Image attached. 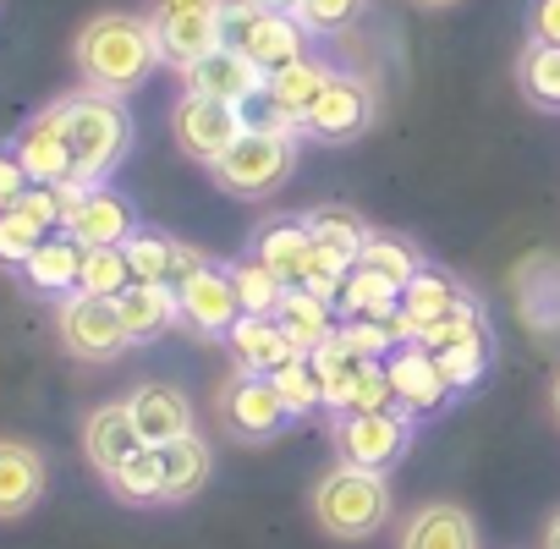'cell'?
Listing matches in <instances>:
<instances>
[{"mask_svg": "<svg viewBox=\"0 0 560 549\" xmlns=\"http://www.w3.org/2000/svg\"><path fill=\"white\" fill-rule=\"evenodd\" d=\"M78 72L89 89L100 94H132L149 83V72L160 67V45H154V23L149 17H127V12H105L94 23H83L78 45Z\"/></svg>", "mask_w": 560, "mask_h": 549, "instance_id": "1", "label": "cell"}, {"mask_svg": "<svg viewBox=\"0 0 560 549\" xmlns=\"http://www.w3.org/2000/svg\"><path fill=\"white\" fill-rule=\"evenodd\" d=\"M61 116H67V143H72V187H100L132 149V121L121 100L83 89L61 100Z\"/></svg>", "mask_w": 560, "mask_h": 549, "instance_id": "2", "label": "cell"}, {"mask_svg": "<svg viewBox=\"0 0 560 549\" xmlns=\"http://www.w3.org/2000/svg\"><path fill=\"white\" fill-rule=\"evenodd\" d=\"M308 505H314V522H319L330 538L363 544V538H374V533L390 522V478L374 472V467L336 462V467L314 483Z\"/></svg>", "mask_w": 560, "mask_h": 549, "instance_id": "3", "label": "cell"}, {"mask_svg": "<svg viewBox=\"0 0 560 549\" xmlns=\"http://www.w3.org/2000/svg\"><path fill=\"white\" fill-rule=\"evenodd\" d=\"M209 171H214V182H220L231 198H269V192L287 187L292 171H298V138L242 127V138H236Z\"/></svg>", "mask_w": 560, "mask_h": 549, "instance_id": "4", "label": "cell"}, {"mask_svg": "<svg viewBox=\"0 0 560 549\" xmlns=\"http://www.w3.org/2000/svg\"><path fill=\"white\" fill-rule=\"evenodd\" d=\"M220 28H225V45L236 56H247L253 67H264V72H280V67L303 61V23L298 17L258 12V7L231 0V7L220 12Z\"/></svg>", "mask_w": 560, "mask_h": 549, "instance_id": "5", "label": "cell"}, {"mask_svg": "<svg viewBox=\"0 0 560 549\" xmlns=\"http://www.w3.org/2000/svg\"><path fill=\"white\" fill-rule=\"evenodd\" d=\"M56 330H61V347H67L72 358H83V363H116V358L132 347L116 297L67 292V297H61V314H56Z\"/></svg>", "mask_w": 560, "mask_h": 549, "instance_id": "6", "label": "cell"}, {"mask_svg": "<svg viewBox=\"0 0 560 549\" xmlns=\"http://www.w3.org/2000/svg\"><path fill=\"white\" fill-rule=\"evenodd\" d=\"M214 412H220L225 434H236V440H247V445L275 440L280 429H287V418H292L287 401H280V390H275V379H269V374H247V369H236V374L220 385Z\"/></svg>", "mask_w": 560, "mask_h": 549, "instance_id": "7", "label": "cell"}, {"mask_svg": "<svg viewBox=\"0 0 560 549\" xmlns=\"http://www.w3.org/2000/svg\"><path fill=\"white\" fill-rule=\"evenodd\" d=\"M61 231L78 242V247H127V236L138 231V214L121 192L110 187H61Z\"/></svg>", "mask_w": 560, "mask_h": 549, "instance_id": "8", "label": "cell"}, {"mask_svg": "<svg viewBox=\"0 0 560 549\" xmlns=\"http://www.w3.org/2000/svg\"><path fill=\"white\" fill-rule=\"evenodd\" d=\"M407 445H412V418L401 407H390V412H341V423H336V451L352 467L385 472L407 456Z\"/></svg>", "mask_w": 560, "mask_h": 549, "instance_id": "9", "label": "cell"}, {"mask_svg": "<svg viewBox=\"0 0 560 549\" xmlns=\"http://www.w3.org/2000/svg\"><path fill=\"white\" fill-rule=\"evenodd\" d=\"M171 138H176V149L187 160L214 165L242 138V110L236 105H220V100H203V94H182L176 110H171Z\"/></svg>", "mask_w": 560, "mask_h": 549, "instance_id": "10", "label": "cell"}, {"mask_svg": "<svg viewBox=\"0 0 560 549\" xmlns=\"http://www.w3.org/2000/svg\"><path fill=\"white\" fill-rule=\"evenodd\" d=\"M369 121H374V89L352 72H330L325 94L303 116V132L319 138V143H352Z\"/></svg>", "mask_w": 560, "mask_h": 549, "instance_id": "11", "label": "cell"}, {"mask_svg": "<svg viewBox=\"0 0 560 549\" xmlns=\"http://www.w3.org/2000/svg\"><path fill=\"white\" fill-rule=\"evenodd\" d=\"M176 308H182V325L198 330V336H225L236 319H242V303H236V287H231V269H192L187 281L176 287Z\"/></svg>", "mask_w": 560, "mask_h": 549, "instance_id": "12", "label": "cell"}, {"mask_svg": "<svg viewBox=\"0 0 560 549\" xmlns=\"http://www.w3.org/2000/svg\"><path fill=\"white\" fill-rule=\"evenodd\" d=\"M61 214H67L61 187H28V192L18 198V209L0 214V264H12V269L28 264L34 247L61 225Z\"/></svg>", "mask_w": 560, "mask_h": 549, "instance_id": "13", "label": "cell"}, {"mask_svg": "<svg viewBox=\"0 0 560 549\" xmlns=\"http://www.w3.org/2000/svg\"><path fill=\"white\" fill-rule=\"evenodd\" d=\"M225 12V7H220ZM220 12H171V17H149L154 23V45H160V67L192 72L198 61H209L225 45Z\"/></svg>", "mask_w": 560, "mask_h": 549, "instance_id": "14", "label": "cell"}, {"mask_svg": "<svg viewBox=\"0 0 560 549\" xmlns=\"http://www.w3.org/2000/svg\"><path fill=\"white\" fill-rule=\"evenodd\" d=\"M18 165L28 171L34 187H67L72 182V143H67V116L61 105H50L45 116H34L18 138Z\"/></svg>", "mask_w": 560, "mask_h": 549, "instance_id": "15", "label": "cell"}, {"mask_svg": "<svg viewBox=\"0 0 560 549\" xmlns=\"http://www.w3.org/2000/svg\"><path fill=\"white\" fill-rule=\"evenodd\" d=\"M187 78V94H203V100H220V105H253L264 89H269V72L264 67H253L247 56H236L231 45H220L209 61H198L192 72H182Z\"/></svg>", "mask_w": 560, "mask_h": 549, "instance_id": "16", "label": "cell"}, {"mask_svg": "<svg viewBox=\"0 0 560 549\" xmlns=\"http://www.w3.org/2000/svg\"><path fill=\"white\" fill-rule=\"evenodd\" d=\"M396 549H483L478 522L456 500H429L396 527Z\"/></svg>", "mask_w": 560, "mask_h": 549, "instance_id": "17", "label": "cell"}, {"mask_svg": "<svg viewBox=\"0 0 560 549\" xmlns=\"http://www.w3.org/2000/svg\"><path fill=\"white\" fill-rule=\"evenodd\" d=\"M390 390H396V407L401 412H434L445 407L451 396V379L440 374V358L418 341H401V352H390Z\"/></svg>", "mask_w": 560, "mask_h": 549, "instance_id": "18", "label": "cell"}, {"mask_svg": "<svg viewBox=\"0 0 560 549\" xmlns=\"http://www.w3.org/2000/svg\"><path fill=\"white\" fill-rule=\"evenodd\" d=\"M138 451H143V434H138L127 401H105V407H94V412L83 418V456H89V467H94L100 478H110V472H116L127 456H138Z\"/></svg>", "mask_w": 560, "mask_h": 549, "instance_id": "19", "label": "cell"}, {"mask_svg": "<svg viewBox=\"0 0 560 549\" xmlns=\"http://www.w3.org/2000/svg\"><path fill=\"white\" fill-rule=\"evenodd\" d=\"M467 297H462V287L451 281V274H440V269H418L412 281L401 287V314H396V336L401 341H418L429 325H440L445 314H456Z\"/></svg>", "mask_w": 560, "mask_h": 549, "instance_id": "20", "label": "cell"}, {"mask_svg": "<svg viewBox=\"0 0 560 549\" xmlns=\"http://www.w3.org/2000/svg\"><path fill=\"white\" fill-rule=\"evenodd\" d=\"M127 412H132L143 445H154V451L182 440V434H192V401L176 385H138L127 396Z\"/></svg>", "mask_w": 560, "mask_h": 549, "instance_id": "21", "label": "cell"}, {"mask_svg": "<svg viewBox=\"0 0 560 549\" xmlns=\"http://www.w3.org/2000/svg\"><path fill=\"white\" fill-rule=\"evenodd\" d=\"M45 500V456L28 440H0V522H18Z\"/></svg>", "mask_w": 560, "mask_h": 549, "instance_id": "22", "label": "cell"}, {"mask_svg": "<svg viewBox=\"0 0 560 549\" xmlns=\"http://www.w3.org/2000/svg\"><path fill=\"white\" fill-rule=\"evenodd\" d=\"M225 347H231L236 369H247V374H275L280 363L303 358L287 330H280L275 319H258V314H242V319L225 330Z\"/></svg>", "mask_w": 560, "mask_h": 549, "instance_id": "23", "label": "cell"}, {"mask_svg": "<svg viewBox=\"0 0 560 549\" xmlns=\"http://www.w3.org/2000/svg\"><path fill=\"white\" fill-rule=\"evenodd\" d=\"M116 308H121V325H127V341H132V347L160 341V336L182 319L176 287H149V281H132V287L116 297Z\"/></svg>", "mask_w": 560, "mask_h": 549, "instance_id": "24", "label": "cell"}, {"mask_svg": "<svg viewBox=\"0 0 560 549\" xmlns=\"http://www.w3.org/2000/svg\"><path fill=\"white\" fill-rule=\"evenodd\" d=\"M160 467H165V500L182 505V500L203 494V483L214 478V451H209V440L192 429V434L160 445Z\"/></svg>", "mask_w": 560, "mask_h": 549, "instance_id": "25", "label": "cell"}, {"mask_svg": "<svg viewBox=\"0 0 560 549\" xmlns=\"http://www.w3.org/2000/svg\"><path fill=\"white\" fill-rule=\"evenodd\" d=\"M253 258H264L287 287H303L308 281V264H314V236H308L303 220H269L258 231V253Z\"/></svg>", "mask_w": 560, "mask_h": 549, "instance_id": "26", "label": "cell"}, {"mask_svg": "<svg viewBox=\"0 0 560 549\" xmlns=\"http://www.w3.org/2000/svg\"><path fill=\"white\" fill-rule=\"evenodd\" d=\"M275 325L292 336V347L308 358V352H319L330 336H336V319H330V303L325 297H314V292H303V287H292L287 297H280V308H275Z\"/></svg>", "mask_w": 560, "mask_h": 549, "instance_id": "27", "label": "cell"}, {"mask_svg": "<svg viewBox=\"0 0 560 549\" xmlns=\"http://www.w3.org/2000/svg\"><path fill=\"white\" fill-rule=\"evenodd\" d=\"M325 83H330V67L325 61H314V56H303V61H292V67H280V72H269V100L287 110L298 127H303V116L314 110V100L325 94Z\"/></svg>", "mask_w": 560, "mask_h": 549, "instance_id": "28", "label": "cell"}, {"mask_svg": "<svg viewBox=\"0 0 560 549\" xmlns=\"http://www.w3.org/2000/svg\"><path fill=\"white\" fill-rule=\"evenodd\" d=\"M23 274L39 287V292H78V274H83V247L61 231V236H45L34 247V258L23 264Z\"/></svg>", "mask_w": 560, "mask_h": 549, "instance_id": "29", "label": "cell"}, {"mask_svg": "<svg viewBox=\"0 0 560 549\" xmlns=\"http://www.w3.org/2000/svg\"><path fill=\"white\" fill-rule=\"evenodd\" d=\"M105 483H110V494L127 500V505H160V500H165V467H160V451L143 445V451L127 456Z\"/></svg>", "mask_w": 560, "mask_h": 549, "instance_id": "30", "label": "cell"}, {"mask_svg": "<svg viewBox=\"0 0 560 549\" xmlns=\"http://www.w3.org/2000/svg\"><path fill=\"white\" fill-rule=\"evenodd\" d=\"M231 287H236L242 314H258V319H275L280 297L292 292V287L280 281V274H275L264 258H242V264H231Z\"/></svg>", "mask_w": 560, "mask_h": 549, "instance_id": "31", "label": "cell"}, {"mask_svg": "<svg viewBox=\"0 0 560 549\" xmlns=\"http://www.w3.org/2000/svg\"><path fill=\"white\" fill-rule=\"evenodd\" d=\"M303 225H308V236H314L319 247H336V253H347L352 264H358V253H363V242H369L363 214H352V209H341V203H319V209H308Z\"/></svg>", "mask_w": 560, "mask_h": 549, "instance_id": "32", "label": "cell"}, {"mask_svg": "<svg viewBox=\"0 0 560 549\" xmlns=\"http://www.w3.org/2000/svg\"><path fill=\"white\" fill-rule=\"evenodd\" d=\"M308 363H314V374H319V390H325V407H336V412H347L352 407V390H358V374H363V363L330 336L319 352H308Z\"/></svg>", "mask_w": 560, "mask_h": 549, "instance_id": "33", "label": "cell"}, {"mask_svg": "<svg viewBox=\"0 0 560 549\" xmlns=\"http://www.w3.org/2000/svg\"><path fill=\"white\" fill-rule=\"evenodd\" d=\"M358 264L363 269H374V274H385V281L401 292L412 274L423 269V258H418V247L412 242H401V236H385V231H369V242H363V253H358Z\"/></svg>", "mask_w": 560, "mask_h": 549, "instance_id": "34", "label": "cell"}, {"mask_svg": "<svg viewBox=\"0 0 560 549\" xmlns=\"http://www.w3.org/2000/svg\"><path fill=\"white\" fill-rule=\"evenodd\" d=\"M127 287H132L127 247H83V274H78V292H89V297H121Z\"/></svg>", "mask_w": 560, "mask_h": 549, "instance_id": "35", "label": "cell"}, {"mask_svg": "<svg viewBox=\"0 0 560 549\" xmlns=\"http://www.w3.org/2000/svg\"><path fill=\"white\" fill-rule=\"evenodd\" d=\"M516 78L538 110H560V45H527Z\"/></svg>", "mask_w": 560, "mask_h": 549, "instance_id": "36", "label": "cell"}, {"mask_svg": "<svg viewBox=\"0 0 560 549\" xmlns=\"http://www.w3.org/2000/svg\"><path fill=\"white\" fill-rule=\"evenodd\" d=\"M269 379H275V390H280V401H287V412H292V418H303V412L325 407V390H319V374H314V363H308V358L280 363Z\"/></svg>", "mask_w": 560, "mask_h": 549, "instance_id": "37", "label": "cell"}, {"mask_svg": "<svg viewBox=\"0 0 560 549\" xmlns=\"http://www.w3.org/2000/svg\"><path fill=\"white\" fill-rule=\"evenodd\" d=\"M336 341H341L358 363H380L401 336H396V325H385V319H347V325L336 330Z\"/></svg>", "mask_w": 560, "mask_h": 549, "instance_id": "38", "label": "cell"}, {"mask_svg": "<svg viewBox=\"0 0 560 549\" xmlns=\"http://www.w3.org/2000/svg\"><path fill=\"white\" fill-rule=\"evenodd\" d=\"M467 341H483V314L472 303H462L456 314H445L440 325H429L418 336V347H429V352H451V347H467Z\"/></svg>", "mask_w": 560, "mask_h": 549, "instance_id": "39", "label": "cell"}, {"mask_svg": "<svg viewBox=\"0 0 560 549\" xmlns=\"http://www.w3.org/2000/svg\"><path fill=\"white\" fill-rule=\"evenodd\" d=\"M363 7H369V0H303L298 23H303L308 34H336V28L358 23V12H363Z\"/></svg>", "mask_w": 560, "mask_h": 549, "instance_id": "40", "label": "cell"}, {"mask_svg": "<svg viewBox=\"0 0 560 549\" xmlns=\"http://www.w3.org/2000/svg\"><path fill=\"white\" fill-rule=\"evenodd\" d=\"M434 358H440V374L451 379V390L478 385V379H483V363H489L483 341H467V347H451V352H434Z\"/></svg>", "mask_w": 560, "mask_h": 549, "instance_id": "41", "label": "cell"}, {"mask_svg": "<svg viewBox=\"0 0 560 549\" xmlns=\"http://www.w3.org/2000/svg\"><path fill=\"white\" fill-rule=\"evenodd\" d=\"M390 407H396L390 369H385V363H363V374H358V390H352V407H347V412H390Z\"/></svg>", "mask_w": 560, "mask_h": 549, "instance_id": "42", "label": "cell"}, {"mask_svg": "<svg viewBox=\"0 0 560 549\" xmlns=\"http://www.w3.org/2000/svg\"><path fill=\"white\" fill-rule=\"evenodd\" d=\"M527 34H533V45H560V0H533Z\"/></svg>", "mask_w": 560, "mask_h": 549, "instance_id": "43", "label": "cell"}, {"mask_svg": "<svg viewBox=\"0 0 560 549\" xmlns=\"http://www.w3.org/2000/svg\"><path fill=\"white\" fill-rule=\"evenodd\" d=\"M28 187H34V182H28V171L18 165V154H0V214L18 209V198H23Z\"/></svg>", "mask_w": 560, "mask_h": 549, "instance_id": "44", "label": "cell"}, {"mask_svg": "<svg viewBox=\"0 0 560 549\" xmlns=\"http://www.w3.org/2000/svg\"><path fill=\"white\" fill-rule=\"evenodd\" d=\"M225 0H149V17H171V12H220Z\"/></svg>", "mask_w": 560, "mask_h": 549, "instance_id": "45", "label": "cell"}, {"mask_svg": "<svg viewBox=\"0 0 560 549\" xmlns=\"http://www.w3.org/2000/svg\"><path fill=\"white\" fill-rule=\"evenodd\" d=\"M242 7H258V12H280V17H298L303 0H242Z\"/></svg>", "mask_w": 560, "mask_h": 549, "instance_id": "46", "label": "cell"}, {"mask_svg": "<svg viewBox=\"0 0 560 549\" xmlns=\"http://www.w3.org/2000/svg\"><path fill=\"white\" fill-rule=\"evenodd\" d=\"M544 549H560V511L544 522Z\"/></svg>", "mask_w": 560, "mask_h": 549, "instance_id": "47", "label": "cell"}, {"mask_svg": "<svg viewBox=\"0 0 560 549\" xmlns=\"http://www.w3.org/2000/svg\"><path fill=\"white\" fill-rule=\"evenodd\" d=\"M418 7H429V12H445V7H462V0H418Z\"/></svg>", "mask_w": 560, "mask_h": 549, "instance_id": "48", "label": "cell"}, {"mask_svg": "<svg viewBox=\"0 0 560 549\" xmlns=\"http://www.w3.org/2000/svg\"><path fill=\"white\" fill-rule=\"evenodd\" d=\"M549 401H555V418H560V374H555V385H549Z\"/></svg>", "mask_w": 560, "mask_h": 549, "instance_id": "49", "label": "cell"}]
</instances>
